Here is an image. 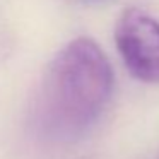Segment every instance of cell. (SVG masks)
Returning a JSON list of instances; mask_svg holds the SVG:
<instances>
[{"instance_id":"1","label":"cell","mask_w":159,"mask_h":159,"mask_svg":"<svg viewBox=\"0 0 159 159\" xmlns=\"http://www.w3.org/2000/svg\"><path fill=\"white\" fill-rule=\"evenodd\" d=\"M113 93L110 60L91 38L67 43L50 62L36 103V121L45 137L75 140L103 115Z\"/></svg>"},{"instance_id":"2","label":"cell","mask_w":159,"mask_h":159,"mask_svg":"<svg viewBox=\"0 0 159 159\" xmlns=\"http://www.w3.org/2000/svg\"><path fill=\"white\" fill-rule=\"evenodd\" d=\"M115 43L123 65L137 80L159 84V21L139 7H128L115 24Z\"/></svg>"},{"instance_id":"3","label":"cell","mask_w":159,"mask_h":159,"mask_svg":"<svg viewBox=\"0 0 159 159\" xmlns=\"http://www.w3.org/2000/svg\"><path fill=\"white\" fill-rule=\"evenodd\" d=\"M86 2H98V0H86Z\"/></svg>"}]
</instances>
